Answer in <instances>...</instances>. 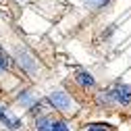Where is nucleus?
<instances>
[{
    "label": "nucleus",
    "instance_id": "obj_4",
    "mask_svg": "<svg viewBox=\"0 0 131 131\" xmlns=\"http://www.w3.org/2000/svg\"><path fill=\"white\" fill-rule=\"evenodd\" d=\"M75 83H77L81 90H92V88L96 85V79H94V75L88 73V71H79V73L75 75Z\"/></svg>",
    "mask_w": 131,
    "mask_h": 131
},
{
    "label": "nucleus",
    "instance_id": "obj_3",
    "mask_svg": "<svg viewBox=\"0 0 131 131\" xmlns=\"http://www.w3.org/2000/svg\"><path fill=\"white\" fill-rule=\"evenodd\" d=\"M17 60H19V64H23L25 71L34 73V75L40 73V64H38V60L31 56V54H27L25 50H19V48H17Z\"/></svg>",
    "mask_w": 131,
    "mask_h": 131
},
{
    "label": "nucleus",
    "instance_id": "obj_5",
    "mask_svg": "<svg viewBox=\"0 0 131 131\" xmlns=\"http://www.w3.org/2000/svg\"><path fill=\"white\" fill-rule=\"evenodd\" d=\"M52 125H54V119L44 114V117H40L36 121V131H52Z\"/></svg>",
    "mask_w": 131,
    "mask_h": 131
},
{
    "label": "nucleus",
    "instance_id": "obj_8",
    "mask_svg": "<svg viewBox=\"0 0 131 131\" xmlns=\"http://www.w3.org/2000/svg\"><path fill=\"white\" fill-rule=\"evenodd\" d=\"M85 2H88L90 6H102V4L108 2V0H85Z\"/></svg>",
    "mask_w": 131,
    "mask_h": 131
},
{
    "label": "nucleus",
    "instance_id": "obj_1",
    "mask_svg": "<svg viewBox=\"0 0 131 131\" xmlns=\"http://www.w3.org/2000/svg\"><path fill=\"white\" fill-rule=\"evenodd\" d=\"M98 104L112 108V106H129L131 104V88L127 83H114L110 90L98 94Z\"/></svg>",
    "mask_w": 131,
    "mask_h": 131
},
{
    "label": "nucleus",
    "instance_id": "obj_6",
    "mask_svg": "<svg viewBox=\"0 0 131 131\" xmlns=\"http://www.w3.org/2000/svg\"><path fill=\"white\" fill-rule=\"evenodd\" d=\"M85 131H112V127L104 125V123H94V125H88Z\"/></svg>",
    "mask_w": 131,
    "mask_h": 131
},
{
    "label": "nucleus",
    "instance_id": "obj_2",
    "mask_svg": "<svg viewBox=\"0 0 131 131\" xmlns=\"http://www.w3.org/2000/svg\"><path fill=\"white\" fill-rule=\"evenodd\" d=\"M48 100H50V104L56 108V110H60L62 114H75L77 112V104H75V100L67 94V92H62V90H56V92H52L50 96H48Z\"/></svg>",
    "mask_w": 131,
    "mask_h": 131
},
{
    "label": "nucleus",
    "instance_id": "obj_7",
    "mask_svg": "<svg viewBox=\"0 0 131 131\" xmlns=\"http://www.w3.org/2000/svg\"><path fill=\"white\" fill-rule=\"evenodd\" d=\"M52 131H69V127H67V123H64V121H54Z\"/></svg>",
    "mask_w": 131,
    "mask_h": 131
}]
</instances>
